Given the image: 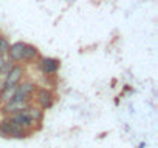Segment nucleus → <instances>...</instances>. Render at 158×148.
Returning a JSON list of instances; mask_svg holds the SVG:
<instances>
[{"instance_id": "obj_5", "label": "nucleus", "mask_w": 158, "mask_h": 148, "mask_svg": "<svg viewBox=\"0 0 158 148\" xmlns=\"http://www.w3.org/2000/svg\"><path fill=\"white\" fill-rule=\"evenodd\" d=\"M39 102H40V105H42L44 108H50L51 103H53V96H51V93L47 91V90H40V91H39Z\"/></svg>"}, {"instance_id": "obj_1", "label": "nucleus", "mask_w": 158, "mask_h": 148, "mask_svg": "<svg viewBox=\"0 0 158 148\" xmlns=\"http://www.w3.org/2000/svg\"><path fill=\"white\" fill-rule=\"evenodd\" d=\"M0 130H2L3 134L11 136V137H25V136H27V130L22 128L19 123L10 120V119L2 123V128H0Z\"/></svg>"}, {"instance_id": "obj_8", "label": "nucleus", "mask_w": 158, "mask_h": 148, "mask_svg": "<svg viewBox=\"0 0 158 148\" xmlns=\"http://www.w3.org/2000/svg\"><path fill=\"white\" fill-rule=\"evenodd\" d=\"M3 66H5V62H3V59H2V54H0V72H2Z\"/></svg>"}, {"instance_id": "obj_6", "label": "nucleus", "mask_w": 158, "mask_h": 148, "mask_svg": "<svg viewBox=\"0 0 158 148\" xmlns=\"http://www.w3.org/2000/svg\"><path fill=\"white\" fill-rule=\"evenodd\" d=\"M25 111H27V114H28L34 122H39V120H42V117H44V113H42L40 110H36V108H25Z\"/></svg>"}, {"instance_id": "obj_2", "label": "nucleus", "mask_w": 158, "mask_h": 148, "mask_svg": "<svg viewBox=\"0 0 158 148\" xmlns=\"http://www.w3.org/2000/svg\"><path fill=\"white\" fill-rule=\"evenodd\" d=\"M22 68L20 66H13L8 72V76H6V82L3 85V88H8V87H16L22 77Z\"/></svg>"}, {"instance_id": "obj_7", "label": "nucleus", "mask_w": 158, "mask_h": 148, "mask_svg": "<svg viewBox=\"0 0 158 148\" xmlns=\"http://www.w3.org/2000/svg\"><path fill=\"white\" fill-rule=\"evenodd\" d=\"M8 49H10V43H8V40L3 39V37H0V54L8 53Z\"/></svg>"}, {"instance_id": "obj_4", "label": "nucleus", "mask_w": 158, "mask_h": 148, "mask_svg": "<svg viewBox=\"0 0 158 148\" xmlns=\"http://www.w3.org/2000/svg\"><path fill=\"white\" fill-rule=\"evenodd\" d=\"M42 68H44V72H47V74H53V72L57 71V68H59V62L54 60V59H45V60L42 62Z\"/></svg>"}, {"instance_id": "obj_3", "label": "nucleus", "mask_w": 158, "mask_h": 148, "mask_svg": "<svg viewBox=\"0 0 158 148\" xmlns=\"http://www.w3.org/2000/svg\"><path fill=\"white\" fill-rule=\"evenodd\" d=\"M25 45H27V43H14L13 46H10V49H8L10 57H11L13 60H22V59H23Z\"/></svg>"}]
</instances>
